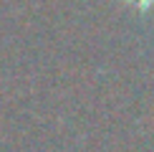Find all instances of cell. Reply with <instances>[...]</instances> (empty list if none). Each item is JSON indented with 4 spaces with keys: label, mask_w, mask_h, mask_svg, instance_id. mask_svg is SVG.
Listing matches in <instances>:
<instances>
[{
    "label": "cell",
    "mask_w": 154,
    "mask_h": 152,
    "mask_svg": "<svg viewBox=\"0 0 154 152\" xmlns=\"http://www.w3.org/2000/svg\"><path fill=\"white\" fill-rule=\"evenodd\" d=\"M124 3H129L131 8H137L139 13H152L154 10V0H124Z\"/></svg>",
    "instance_id": "6da1fadb"
}]
</instances>
